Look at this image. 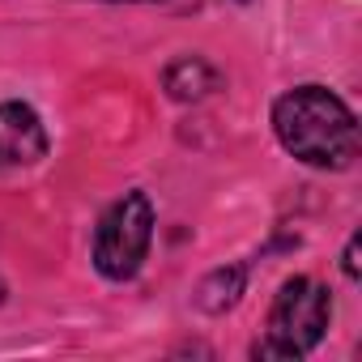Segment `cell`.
Returning <instances> with one entry per match:
<instances>
[{
	"mask_svg": "<svg viewBox=\"0 0 362 362\" xmlns=\"http://www.w3.org/2000/svg\"><path fill=\"white\" fill-rule=\"evenodd\" d=\"M332 315V298L311 277H290L281 294L273 298L264 341H256V358H303L320 345Z\"/></svg>",
	"mask_w": 362,
	"mask_h": 362,
	"instance_id": "cell-2",
	"label": "cell"
},
{
	"mask_svg": "<svg viewBox=\"0 0 362 362\" xmlns=\"http://www.w3.org/2000/svg\"><path fill=\"white\" fill-rule=\"evenodd\" d=\"M0 294H5V286H0Z\"/></svg>",
	"mask_w": 362,
	"mask_h": 362,
	"instance_id": "cell-7",
	"label": "cell"
},
{
	"mask_svg": "<svg viewBox=\"0 0 362 362\" xmlns=\"http://www.w3.org/2000/svg\"><path fill=\"white\" fill-rule=\"evenodd\" d=\"M166 90L170 98L188 103V98H205L209 90H218V73L205 64V60H179L166 69Z\"/></svg>",
	"mask_w": 362,
	"mask_h": 362,
	"instance_id": "cell-5",
	"label": "cell"
},
{
	"mask_svg": "<svg viewBox=\"0 0 362 362\" xmlns=\"http://www.w3.org/2000/svg\"><path fill=\"white\" fill-rule=\"evenodd\" d=\"M345 277H358V239H349L345 247Z\"/></svg>",
	"mask_w": 362,
	"mask_h": 362,
	"instance_id": "cell-6",
	"label": "cell"
},
{
	"mask_svg": "<svg viewBox=\"0 0 362 362\" xmlns=\"http://www.w3.org/2000/svg\"><path fill=\"white\" fill-rule=\"evenodd\" d=\"M47 153V128L26 103H0V166H30Z\"/></svg>",
	"mask_w": 362,
	"mask_h": 362,
	"instance_id": "cell-4",
	"label": "cell"
},
{
	"mask_svg": "<svg viewBox=\"0 0 362 362\" xmlns=\"http://www.w3.org/2000/svg\"><path fill=\"white\" fill-rule=\"evenodd\" d=\"M153 243V205L145 192H128L124 201H115L94 235V264L103 277L111 281H128L141 260L149 256Z\"/></svg>",
	"mask_w": 362,
	"mask_h": 362,
	"instance_id": "cell-3",
	"label": "cell"
},
{
	"mask_svg": "<svg viewBox=\"0 0 362 362\" xmlns=\"http://www.w3.org/2000/svg\"><path fill=\"white\" fill-rule=\"evenodd\" d=\"M277 141L307 166L345 170L358 158V119L324 86H298L273 103Z\"/></svg>",
	"mask_w": 362,
	"mask_h": 362,
	"instance_id": "cell-1",
	"label": "cell"
}]
</instances>
